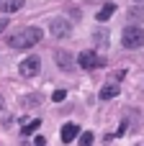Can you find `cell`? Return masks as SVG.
<instances>
[{
  "label": "cell",
  "instance_id": "cell-9",
  "mask_svg": "<svg viewBox=\"0 0 144 146\" xmlns=\"http://www.w3.org/2000/svg\"><path fill=\"white\" fill-rule=\"evenodd\" d=\"M103 100H111V98H116L119 95V85H113V82H108V85H103L100 87V92H98Z\"/></svg>",
  "mask_w": 144,
  "mask_h": 146
},
{
  "label": "cell",
  "instance_id": "cell-18",
  "mask_svg": "<svg viewBox=\"0 0 144 146\" xmlns=\"http://www.w3.org/2000/svg\"><path fill=\"white\" fill-rule=\"evenodd\" d=\"M134 3H137V5H139V8H144V0H134Z\"/></svg>",
  "mask_w": 144,
  "mask_h": 146
},
{
  "label": "cell",
  "instance_id": "cell-6",
  "mask_svg": "<svg viewBox=\"0 0 144 146\" xmlns=\"http://www.w3.org/2000/svg\"><path fill=\"white\" fill-rule=\"evenodd\" d=\"M77 64L90 72V69L98 67V54H95V51H80V54H77Z\"/></svg>",
  "mask_w": 144,
  "mask_h": 146
},
{
  "label": "cell",
  "instance_id": "cell-5",
  "mask_svg": "<svg viewBox=\"0 0 144 146\" xmlns=\"http://www.w3.org/2000/svg\"><path fill=\"white\" fill-rule=\"evenodd\" d=\"M49 31H52V36L64 38V36H70V23L64 18H52L49 21Z\"/></svg>",
  "mask_w": 144,
  "mask_h": 146
},
{
  "label": "cell",
  "instance_id": "cell-1",
  "mask_svg": "<svg viewBox=\"0 0 144 146\" xmlns=\"http://www.w3.org/2000/svg\"><path fill=\"white\" fill-rule=\"evenodd\" d=\"M41 28H33V26H26V28H18L15 33L8 36V46L10 49H31L41 41Z\"/></svg>",
  "mask_w": 144,
  "mask_h": 146
},
{
  "label": "cell",
  "instance_id": "cell-2",
  "mask_svg": "<svg viewBox=\"0 0 144 146\" xmlns=\"http://www.w3.org/2000/svg\"><path fill=\"white\" fill-rule=\"evenodd\" d=\"M121 46H126V49H139V46H144V28H139V26H126L121 31Z\"/></svg>",
  "mask_w": 144,
  "mask_h": 146
},
{
  "label": "cell",
  "instance_id": "cell-12",
  "mask_svg": "<svg viewBox=\"0 0 144 146\" xmlns=\"http://www.w3.org/2000/svg\"><path fill=\"white\" fill-rule=\"evenodd\" d=\"M39 126H41V118H33V121H26V123H23V128H21V133H23V136H31L33 131H39Z\"/></svg>",
  "mask_w": 144,
  "mask_h": 146
},
{
  "label": "cell",
  "instance_id": "cell-7",
  "mask_svg": "<svg viewBox=\"0 0 144 146\" xmlns=\"http://www.w3.org/2000/svg\"><path fill=\"white\" fill-rule=\"evenodd\" d=\"M77 133H80L77 123H64L59 136H62V141H64V144H70V141H75V139H77Z\"/></svg>",
  "mask_w": 144,
  "mask_h": 146
},
{
  "label": "cell",
  "instance_id": "cell-16",
  "mask_svg": "<svg viewBox=\"0 0 144 146\" xmlns=\"http://www.w3.org/2000/svg\"><path fill=\"white\" fill-rule=\"evenodd\" d=\"M33 144H36V146H44V144H46V139H44V136H36V141H33Z\"/></svg>",
  "mask_w": 144,
  "mask_h": 146
},
{
  "label": "cell",
  "instance_id": "cell-8",
  "mask_svg": "<svg viewBox=\"0 0 144 146\" xmlns=\"http://www.w3.org/2000/svg\"><path fill=\"white\" fill-rule=\"evenodd\" d=\"M113 13H116V5H113V3H106V5L95 13V21H98V23H103V21H108Z\"/></svg>",
  "mask_w": 144,
  "mask_h": 146
},
{
  "label": "cell",
  "instance_id": "cell-3",
  "mask_svg": "<svg viewBox=\"0 0 144 146\" xmlns=\"http://www.w3.org/2000/svg\"><path fill=\"white\" fill-rule=\"evenodd\" d=\"M18 72H21L23 77H33V74H39V72H41V59H39L36 54H31V56H26V59L21 62V67H18Z\"/></svg>",
  "mask_w": 144,
  "mask_h": 146
},
{
  "label": "cell",
  "instance_id": "cell-14",
  "mask_svg": "<svg viewBox=\"0 0 144 146\" xmlns=\"http://www.w3.org/2000/svg\"><path fill=\"white\" fill-rule=\"evenodd\" d=\"M142 18H144V13L139 8H131V10H129V21H131V23H137V21H142Z\"/></svg>",
  "mask_w": 144,
  "mask_h": 146
},
{
  "label": "cell",
  "instance_id": "cell-10",
  "mask_svg": "<svg viewBox=\"0 0 144 146\" xmlns=\"http://www.w3.org/2000/svg\"><path fill=\"white\" fill-rule=\"evenodd\" d=\"M0 123H3V126H10V123H13V115H10V110H8L3 95H0Z\"/></svg>",
  "mask_w": 144,
  "mask_h": 146
},
{
  "label": "cell",
  "instance_id": "cell-11",
  "mask_svg": "<svg viewBox=\"0 0 144 146\" xmlns=\"http://www.w3.org/2000/svg\"><path fill=\"white\" fill-rule=\"evenodd\" d=\"M23 3H26V0H0V10H5V13H15L18 8H23Z\"/></svg>",
  "mask_w": 144,
  "mask_h": 146
},
{
  "label": "cell",
  "instance_id": "cell-13",
  "mask_svg": "<svg viewBox=\"0 0 144 146\" xmlns=\"http://www.w3.org/2000/svg\"><path fill=\"white\" fill-rule=\"evenodd\" d=\"M95 141V136L90 133V131H85V133H80V146H93Z\"/></svg>",
  "mask_w": 144,
  "mask_h": 146
},
{
  "label": "cell",
  "instance_id": "cell-4",
  "mask_svg": "<svg viewBox=\"0 0 144 146\" xmlns=\"http://www.w3.org/2000/svg\"><path fill=\"white\" fill-rule=\"evenodd\" d=\"M54 64L62 69V72H72L77 67V59L70 54V51H54Z\"/></svg>",
  "mask_w": 144,
  "mask_h": 146
},
{
  "label": "cell",
  "instance_id": "cell-17",
  "mask_svg": "<svg viewBox=\"0 0 144 146\" xmlns=\"http://www.w3.org/2000/svg\"><path fill=\"white\" fill-rule=\"evenodd\" d=\"M3 28H8V18H0V31Z\"/></svg>",
  "mask_w": 144,
  "mask_h": 146
},
{
  "label": "cell",
  "instance_id": "cell-15",
  "mask_svg": "<svg viewBox=\"0 0 144 146\" xmlns=\"http://www.w3.org/2000/svg\"><path fill=\"white\" fill-rule=\"evenodd\" d=\"M64 98H67V92H64V90H54V92H52V100H54V103H62Z\"/></svg>",
  "mask_w": 144,
  "mask_h": 146
}]
</instances>
